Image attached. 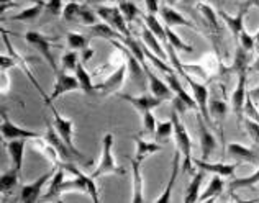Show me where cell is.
<instances>
[{"mask_svg":"<svg viewBox=\"0 0 259 203\" xmlns=\"http://www.w3.org/2000/svg\"><path fill=\"white\" fill-rule=\"evenodd\" d=\"M236 41H238V44L241 46V48H244V49L249 51V53L254 49V43H256V39H254V36H251L246 30H243V31H241V35L238 36Z\"/></svg>","mask_w":259,"mask_h":203,"instance_id":"47","label":"cell"},{"mask_svg":"<svg viewBox=\"0 0 259 203\" xmlns=\"http://www.w3.org/2000/svg\"><path fill=\"white\" fill-rule=\"evenodd\" d=\"M177 2H181V0H167V4H169V5H176Z\"/></svg>","mask_w":259,"mask_h":203,"instance_id":"57","label":"cell"},{"mask_svg":"<svg viewBox=\"0 0 259 203\" xmlns=\"http://www.w3.org/2000/svg\"><path fill=\"white\" fill-rule=\"evenodd\" d=\"M132 172H133V193L132 201L140 203L146 201L145 195H143V175H141V162L138 159H132Z\"/></svg>","mask_w":259,"mask_h":203,"instance_id":"25","label":"cell"},{"mask_svg":"<svg viewBox=\"0 0 259 203\" xmlns=\"http://www.w3.org/2000/svg\"><path fill=\"white\" fill-rule=\"evenodd\" d=\"M45 5H46V2L38 0V2L35 5H31L30 9H25L20 13H17V15L10 17V20L12 22H33V20H36L45 12Z\"/></svg>","mask_w":259,"mask_h":203,"instance_id":"29","label":"cell"},{"mask_svg":"<svg viewBox=\"0 0 259 203\" xmlns=\"http://www.w3.org/2000/svg\"><path fill=\"white\" fill-rule=\"evenodd\" d=\"M35 2H36V0H35Z\"/></svg>","mask_w":259,"mask_h":203,"instance_id":"60","label":"cell"},{"mask_svg":"<svg viewBox=\"0 0 259 203\" xmlns=\"http://www.w3.org/2000/svg\"><path fill=\"white\" fill-rule=\"evenodd\" d=\"M118 9L121 13H123V17L126 18L128 23H132L133 20H136V17L141 15V10L136 7V4L133 2V0H120Z\"/></svg>","mask_w":259,"mask_h":203,"instance_id":"38","label":"cell"},{"mask_svg":"<svg viewBox=\"0 0 259 203\" xmlns=\"http://www.w3.org/2000/svg\"><path fill=\"white\" fill-rule=\"evenodd\" d=\"M87 5H100V4H112V2H120V0H84Z\"/></svg>","mask_w":259,"mask_h":203,"instance_id":"53","label":"cell"},{"mask_svg":"<svg viewBox=\"0 0 259 203\" xmlns=\"http://www.w3.org/2000/svg\"><path fill=\"white\" fill-rule=\"evenodd\" d=\"M253 56H251V53L246 51L244 48H241L240 44H238V48L235 51V58H233V63L230 66V72L236 74V76H240V74H244L248 72V69L251 66H253Z\"/></svg>","mask_w":259,"mask_h":203,"instance_id":"18","label":"cell"},{"mask_svg":"<svg viewBox=\"0 0 259 203\" xmlns=\"http://www.w3.org/2000/svg\"><path fill=\"white\" fill-rule=\"evenodd\" d=\"M253 7L259 9V0H244V2L240 4V9L244 12H249V9H253Z\"/></svg>","mask_w":259,"mask_h":203,"instance_id":"50","label":"cell"},{"mask_svg":"<svg viewBox=\"0 0 259 203\" xmlns=\"http://www.w3.org/2000/svg\"><path fill=\"white\" fill-rule=\"evenodd\" d=\"M141 38H143V43H145V46L149 49V51H153L156 56H159L161 59H164L167 61V53L164 51V48L161 46L159 43V38L154 35V33L149 30V28H145L141 31Z\"/></svg>","mask_w":259,"mask_h":203,"instance_id":"27","label":"cell"},{"mask_svg":"<svg viewBox=\"0 0 259 203\" xmlns=\"http://www.w3.org/2000/svg\"><path fill=\"white\" fill-rule=\"evenodd\" d=\"M61 167L66 169V172H71L74 174V179L72 180H64L63 184L59 185L58 188V198L61 197L63 193L66 192H72V190H77V192H84L87 193L89 197L92 198V201L97 203L99 201V192H97V185H95V179L92 175H85L79 167H76L72 162H63L59 164Z\"/></svg>","mask_w":259,"mask_h":203,"instance_id":"1","label":"cell"},{"mask_svg":"<svg viewBox=\"0 0 259 203\" xmlns=\"http://www.w3.org/2000/svg\"><path fill=\"white\" fill-rule=\"evenodd\" d=\"M45 104L50 107V110L53 113V121H54V128H56V131L59 133V136L64 139V143L71 147L72 151L79 153L76 147H74V121L72 120H67L64 118L63 115H61L56 108H54L53 102L51 100H45Z\"/></svg>","mask_w":259,"mask_h":203,"instance_id":"6","label":"cell"},{"mask_svg":"<svg viewBox=\"0 0 259 203\" xmlns=\"http://www.w3.org/2000/svg\"><path fill=\"white\" fill-rule=\"evenodd\" d=\"M97 12L99 18L104 20L105 23H108L110 26H113L115 30L120 31L121 35L130 36L128 26H126V18L123 17V13L120 12L118 7H104V5H97Z\"/></svg>","mask_w":259,"mask_h":203,"instance_id":"9","label":"cell"},{"mask_svg":"<svg viewBox=\"0 0 259 203\" xmlns=\"http://www.w3.org/2000/svg\"><path fill=\"white\" fill-rule=\"evenodd\" d=\"M254 39H256V43L259 44V30L256 31V35H254Z\"/></svg>","mask_w":259,"mask_h":203,"instance_id":"58","label":"cell"},{"mask_svg":"<svg viewBox=\"0 0 259 203\" xmlns=\"http://www.w3.org/2000/svg\"><path fill=\"white\" fill-rule=\"evenodd\" d=\"M89 38H104V39H118V41H123L125 35H121L120 31H117L108 23H97L89 26Z\"/></svg>","mask_w":259,"mask_h":203,"instance_id":"22","label":"cell"},{"mask_svg":"<svg viewBox=\"0 0 259 203\" xmlns=\"http://www.w3.org/2000/svg\"><path fill=\"white\" fill-rule=\"evenodd\" d=\"M159 13H161L162 22H164V26H171V28H174V26H186V28H194V22H190V20L184 17L181 12L174 10L171 5L161 7Z\"/></svg>","mask_w":259,"mask_h":203,"instance_id":"17","label":"cell"},{"mask_svg":"<svg viewBox=\"0 0 259 203\" xmlns=\"http://www.w3.org/2000/svg\"><path fill=\"white\" fill-rule=\"evenodd\" d=\"M45 139L54 147V149L58 151L59 158H61V159H64L66 162H76L77 159H79V161H87L82 154H80V153H76V151H72L71 147L64 143V139L59 136V133L56 131V128H54V126H50V125H48L46 133H45Z\"/></svg>","mask_w":259,"mask_h":203,"instance_id":"5","label":"cell"},{"mask_svg":"<svg viewBox=\"0 0 259 203\" xmlns=\"http://www.w3.org/2000/svg\"><path fill=\"white\" fill-rule=\"evenodd\" d=\"M164 76H166L169 87H171L172 92L176 93V97L182 98L189 105V108H194V110L199 112V107H197V102H195L194 95H189V93L184 90V87L181 85V80H179V77L176 76V72H169V74H164Z\"/></svg>","mask_w":259,"mask_h":203,"instance_id":"21","label":"cell"},{"mask_svg":"<svg viewBox=\"0 0 259 203\" xmlns=\"http://www.w3.org/2000/svg\"><path fill=\"white\" fill-rule=\"evenodd\" d=\"M244 118H249V120L256 121V123H259V110L253 102V98L249 97V93H248L246 102H244Z\"/></svg>","mask_w":259,"mask_h":203,"instance_id":"45","label":"cell"},{"mask_svg":"<svg viewBox=\"0 0 259 203\" xmlns=\"http://www.w3.org/2000/svg\"><path fill=\"white\" fill-rule=\"evenodd\" d=\"M227 154L230 158H235L238 161H248L251 164H257L259 162V154L251 149V147H246L244 144H240V143L227 144Z\"/></svg>","mask_w":259,"mask_h":203,"instance_id":"19","label":"cell"},{"mask_svg":"<svg viewBox=\"0 0 259 203\" xmlns=\"http://www.w3.org/2000/svg\"><path fill=\"white\" fill-rule=\"evenodd\" d=\"M25 141L26 139H10L9 143H7V153L10 156L13 167L18 169V171H22V167H23Z\"/></svg>","mask_w":259,"mask_h":203,"instance_id":"24","label":"cell"},{"mask_svg":"<svg viewBox=\"0 0 259 203\" xmlns=\"http://www.w3.org/2000/svg\"><path fill=\"white\" fill-rule=\"evenodd\" d=\"M251 69L256 71V72H259V56L253 61V66H251Z\"/></svg>","mask_w":259,"mask_h":203,"instance_id":"55","label":"cell"},{"mask_svg":"<svg viewBox=\"0 0 259 203\" xmlns=\"http://www.w3.org/2000/svg\"><path fill=\"white\" fill-rule=\"evenodd\" d=\"M143 118V133L146 134H154L156 131V126H158V120L154 118L153 112H146L141 115Z\"/></svg>","mask_w":259,"mask_h":203,"instance_id":"44","label":"cell"},{"mask_svg":"<svg viewBox=\"0 0 259 203\" xmlns=\"http://www.w3.org/2000/svg\"><path fill=\"white\" fill-rule=\"evenodd\" d=\"M246 82H248V72L240 74L238 76L236 89L231 92V107H233V113L240 121L244 120V102L248 98Z\"/></svg>","mask_w":259,"mask_h":203,"instance_id":"13","label":"cell"},{"mask_svg":"<svg viewBox=\"0 0 259 203\" xmlns=\"http://www.w3.org/2000/svg\"><path fill=\"white\" fill-rule=\"evenodd\" d=\"M256 184H259V167L257 171L253 172L248 177H241V179H235L230 184V193H235L240 188H246V187H254Z\"/></svg>","mask_w":259,"mask_h":203,"instance_id":"37","label":"cell"},{"mask_svg":"<svg viewBox=\"0 0 259 203\" xmlns=\"http://www.w3.org/2000/svg\"><path fill=\"white\" fill-rule=\"evenodd\" d=\"M248 93H249V97L253 98L254 104L257 105V104H259V85H257V87H254V89H251Z\"/></svg>","mask_w":259,"mask_h":203,"instance_id":"54","label":"cell"},{"mask_svg":"<svg viewBox=\"0 0 259 203\" xmlns=\"http://www.w3.org/2000/svg\"><path fill=\"white\" fill-rule=\"evenodd\" d=\"M197 120H199V133H200V147H202V159L208 161L210 156L213 154L215 147H217V139L212 134V131L208 130L205 125V120L202 118V115H197Z\"/></svg>","mask_w":259,"mask_h":203,"instance_id":"15","label":"cell"},{"mask_svg":"<svg viewBox=\"0 0 259 203\" xmlns=\"http://www.w3.org/2000/svg\"><path fill=\"white\" fill-rule=\"evenodd\" d=\"M20 172H22V171L12 167V169H9V171H5L2 175H0V187H2V193L12 192L13 188L17 187L18 180H20Z\"/></svg>","mask_w":259,"mask_h":203,"instance_id":"32","label":"cell"},{"mask_svg":"<svg viewBox=\"0 0 259 203\" xmlns=\"http://www.w3.org/2000/svg\"><path fill=\"white\" fill-rule=\"evenodd\" d=\"M145 5H146L148 13H151V15H156V13L161 10L159 0H145Z\"/></svg>","mask_w":259,"mask_h":203,"instance_id":"49","label":"cell"},{"mask_svg":"<svg viewBox=\"0 0 259 203\" xmlns=\"http://www.w3.org/2000/svg\"><path fill=\"white\" fill-rule=\"evenodd\" d=\"M80 7H82V4H79L77 0H72V2L66 4L64 10H63V18L66 22H79Z\"/></svg>","mask_w":259,"mask_h":203,"instance_id":"40","label":"cell"},{"mask_svg":"<svg viewBox=\"0 0 259 203\" xmlns=\"http://www.w3.org/2000/svg\"><path fill=\"white\" fill-rule=\"evenodd\" d=\"M197 10H199L202 18L205 20L207 28H212L210 31L215 33V35H218V33H220V30H218V12L213 10L212 5H208L205 2H200L199 5H197Z\"/></svg>","mask_w":259,"mask_h":203,"instance_id":"28","label":"cell"},{"mask_svg":"<svg viewBox=\"0 0 259 203\" xmlns=\"http://www.w3.org/2000/svg\"><path fill=\"white\" fill-rule=\"evenodd\" d=\"M125 77H126V66L120 64L104 82L95 84V92H97V95L100 97H108V95H112V93H117L120 90V87L123 85Z\"/></svg>","mask_w":259,"mask_h":203,"instance_id":"7","label":"cell"},{"mask_svg":"<svg viewBox=\"0 0 259 203\" xmlns=\"http://www.w3.org/2000/svg\"><path fill=\"white\" fill-rule=\"evenodd\" d=\"M74 72H76V77L80 84V90H84L87 95H97V92H95V84L92 82L91 74L85 71V64L79 63Z\"/></svg>","mask_w":259,"mask_h":203,"instance_id":"30","label":"cell"},{"mask_svg":"<svg viewBox=\"0 0 259 203\" xmlns=\"http://www.w3.org/2000/svg\"><path fill=\"white\" fill-rule=\"evenodd\" d=\"M56 169H58V164L54 166L51 171H48V172L39 175L36 180H33V182H30V184L23 185L22 193H20V200L25 201V203L36 201L39 197H41V192H43V188L46 187V184L53 179V175H54V172H56Z\"/></svg>","mask_w":259,"mask_h":203,"instance_id":"8","label":"cell"},{"mask_svg":"<svg viewBox=\"0 0 259 203\" xmlns=\"http://www.w3.org/2000/svg\"><path fill=\"white\" fill-rule=\"evenodd\" d=\"M194 166H197L202 171H205L208 174H213V175H222V177H233L235 171L238 164H223V162H208V161H203L199 159L195 161L194 159Z\"/></svg>","mask_w":259,"mask_h":203,"instance_id":"16","label":"cell"},{"mask_svg":"<svg viewBox=\"0 0 259 203\" xmlns=\"http://www.w3.org/2000/svg\"><path fill=\"white\" fill-rule=\"evenodd\" d=\"M80 89V84L76 76H71L67 74L64 69L56 72V82H54V89L51 92L50 97H46L45 100H51L54 102L56 98H59L61 95H64L67 92H74V90H79Z\"/></svg>","mask_w":259,"mask_h":203,"instance_id":"10","label":"cell"},{"mask_svg":"<svg viewBox=\"0 0 259 203\" xmlns=\"http://www.w3.org/2000/svg\"><path fill=\"white\" fill-rule=\"evenodd\" d=\"M94 56V49L92 48H85L82 49V54H80V63L82 64H87V61H91Z\"/></svg>","mask_w":259,"mask_h":203,"instance_id":"51","label":"cell"},{"mask_svg":"<svg viewBox=\"0 0 259 203\" xmlns=\"http://www.w3.org/2000/svg\"><path fill=\"white\" fill-rule=\"evenodd\" d=\"M243 125H244V130L248 131L249 138L254 141V143L259 146V123H256V121L249 120V118H244L243 120Z\"/></svg>","mask_w":259,"mask_h":203,"instance_id":"46","label":"cell"},{"mask_svg":"<svg viewBox=\"0 0 259 203\" xmlns=\"http://www.w3.org/2000/svg\"><path fill=\"white\" fill-rule=\"evenodd\" d=\"M112 147H113V134L107 133L104 139H102V154L97 162V167L91 174L94 179H99L102 175H108V174H117V175L125 174V169L120 167L117 164V161H115Z\"/></svg>","mask_w":259,"mask_h":203,"instance_id":"3","label":"cell"},{"mask_svg":"<svg viewBox=\"0 0 259 203\" xmlns=\"http://www.w3.org/2000/svg\"><path fill=\"white\" fill-rule=\"evenodd\" d=\"M121 100L128 102L136 112H140L141 115L146 113V112H153L154 108H158L162 102L158 97H154L153 93H143V95H132V93H120L118 95Z\"/></svg>","mask_w":259,"mask_h":203,"instance_id":"11","label":"cell"},{"mask_svg":"<svg viewBox=\"0 0 259 203\" xmlns=\"http://www.w3.org/2000/svg\"><path fill=\"white\" fill-rule=\"evenodd\" d=\"M171 118L174 121V141H176V146L177 149L181 151L184 162H182V172L184 174H194V159H192V139H190L189 133L186 130V126L181 121L179 117V112L174 110L172 108V113H171Z\"/></svg>","mask_w":259,"mask_h":203,"instance_id":"2","label":"cell"},{"mask_svg":"<svg viewBox=\"0 0 259 203\" xmlns=\"http://www.w3.org/2000/svg\"><path fill=\"white\" fill-rule=\"evenodd\" d=\"M248 12L244 10H238L236 15H230V13H227L225 10H218V17L223 18V22L227 23L228 30L233 33V36L238 39V36L241 35V31L244 30V15H246Z\"/></svg>","mask_w":259,"mask_h":203,"instance_id":"20","label":"cell"},{"mask_svg":"<svg viewBox=\"0 0 259 203\" xmlns=\"http://www.w3.org/2000/svg\"><path fill=\"white\" fill-rule=\"evenodd\" d=\"M208 110H210V117H212V121L215 125V121H222L227 117L228 112V105L225 100H218V98H212L208 102Z\"/></svg>","mask_w":259,"mask_h":203,"instance_id":"34","label":"cell"},{"mask_svg":"<svg viewBox=\"0 0 259 203\" xmlns=\"http://www.w3.org/2000/svg\"><path fill=\"white\" fill-rule=\"evenodd\" d=\"M164 28H166L167 43L171 44L176 51H181V53H192V51H194L192 46L187 44L186 41H184V39H182L179 35H177V33H174L171 26H164Z\"/></svg>","mask_w":259,"mask_h":203,"instance_id":"36","label":"cell"},{"mask_svg":"<svg viewBox=\"0 0 259 203\" xmlns=\"http://www.w3.org/2000/svg\"><path fill=\"white\" fill-rule=\"evenodd\" d=\"M145 66V71H146V76H148V82H149V90L154 97H158L161 100H169V98H174L176 93L172 92V89L169 87V84H166L164 80H161L158 76H154V72L151 71L149 64H143Z\"/></svg>","mask_w":259,"mask_h":203,"instance_id":"14","label":"cell"},{"mask_svg":"<svg viewBox=\"0 0 259 203\" xmlns=\"http://www.w3.org/2000/svg\"><path fill=\"white\" fill-rule=\"evenodd\" d=\"M97 12H92L89 9V5H82L80 7V15H79V22L77 23H82L85 26H92V25H97Z\"/></svg>","mask_w":259,"mask_h":203,"instance_id":"42","label":"cell"},{"mask_svg":"<svg viewBox=\"0 0 259 203\" xmlns=\"http://www.w3.org/2000/svg\"><path fill=\"white\" fill-rule=\"evenodd\" d=\"M10 2H12V0H0V4H2V10H5L7 5H9Z\"/></svg>","mask_w":259,"mask_h":203,"instance_id":"56","label":"cell"},{"mask_svg":"<svg viewBox=\"0 0 259 203\" xmlns=\"http://www.w3.org/2000/svg\"><path fill=\"white\" fill-rule=\"evenodd\" d=\"M143 20H145V25L146 28H149L156 36H158L162 43H167V36H166V28L159 23V20L156 18L154 15H151V13H146V15H141Z\"/></svg>","mask_w":259,"mask_h":203,"instance_id":"35","label":"cell"},{"mask_svg":"<svg viewBox=\"0 0 259 203\" xmlns=\"http://www.w3.org/2000/svg\"><path fill=\"white\" fill-rule=\"evenodd\" d=\"M17 64V61L13 59L12 56L9 58V56H2V71H7L9 67H13Z\"/></svg>","mask_w":259,"mask_h":203,"instance_id":"52","label":"cell"},{"mask_svg":"<svg viewBox=\"0 0 259 203\" xmlns=\"http://www.w3.org/2000/svg\"><path fill=\"white\" fill-rule=\"evenodd\" d=\"M205 179V171L199 169L195 174H192V180L186 190V195H184V201L186 203H194V201H199L200 198V187H202V182Z\"/></svg>","mask_w":259,"mask_h":203,"instance_id":"26","label":"cell"},{"mask_svg":"<svg viewBox=\"0 0 259 203\" xmlns=\"http://www.w3.org/2000/svg\"><path fill=\"white\" fill-rule=\"evenodd\" d=\"M63 10V0H48L45 5V12L51 17H59Z\"/></svg>","mask_w":259,"mask_h":203,"instance_id":"48","label":"cell"},{"mask_svg":"<svg viewBox=\"0 0 259 203\" xmlns=\"http://www.w3.org/2000/svg\"><path fill=\"white\" fill-rule=\"evenodd\" d=\"M77 2H80V0H77Z\"/></svg>","mask_w":259,"mask_h":203,"instance_id":"59","label":"cell"},{"mask_svg":"<svg viewBox=\"0 0 259 203\" xmlns=\"http://www.w3.org/2000/svg\"><path fill=\"white\" fill-rule=\"evenodd\" d=\"M61 63H63V69L64 71H76L77 64L80 63L79 53L76 49L67 51L64 56H63V59H61Z\"/></svg>","mask_w":259,"mask_h":203,"instance_id":"41","label":"cell"},{"mask_svg":"<svg viewBox=\"0 0 259 203\" xmlns=\"http://www.w3.org/2000/svg\"><path fill=\"white\" fill-rule=\"evenodd\" d=\"M171 136H174V121L172 118L167 120V121H161L156 126V131H154V138L158 141H166Z\"/></svg>","mask_w":259,"mask_h":203,"instance_id":"39","label":"cell"},{"mask_svg":"<svg viewBox=\"0 0 259 203\" xmlns=\"http://www.w3.org/2000/svg\"><path fill=\"white\" fill-rule=\"evenodd\" d=\"M25 41L28 43L31 48H35L39 54H41L43 59L51 66L54 74L59 72L58 66H56V61H54V56L51 53V39L50 38L45 36L43 33H39V31H26L25 33Z\"/></svg>","mask_w":259,"mask_h":203,"instance_id":"4","label":"cell"},{"mask_svg":"<svg viewBox=\"0 0 259 203\" xmlns=\"http://www.w3.org/2000/svg\"><path fill=\"white\" fill-rule=\"evenodd\" d=\"M135 144H136V154H135V159H138L140 162L145 161L148 156L156 154L161 151V146L156 144V143H148L145 139H140V138H135Z\"/></svg>","mask_w":259,"mask_h":203,"instance_id":"31","label":"cell"},{"mask_svg":"<svg viewBox=\"0 0 259 203\" xmlns=\"http://www.w3.org/2000/svg\"><path fill=\"white\" fill-rule=\"evenodd\" d=\"M223 187H225V182L222 179V175H213L212 180L207 187V190L200 195L199 201H207L208 198H215V197H220L222 192H223Z\"/></svg>","mask_w":259,"mask_h":203,"instance_id":"33","label":"cell"},{"mask_svg":"<svg viewBox=\"0 0 259 203\" xmlns=\"http://www.w3.org/2000/svg\"><path fill=\"white\" fill-rule=\"evenodd\" d=\"M0 133L2 138L10 141V139H38L41 138V134L31 130H25V128L17 126L13 121L7 118V115L2 113V125H0Z\"/></svg>","mask_w":259,"mask_h":203,"instance_id":"12","label":"cell"},{"mask_svg":"<svg viewBox=\"0 0 259 203\" xmlns=\"http://www.w3.org/2000/svg\"><path fill=\"white\" fill-rule=\"evenodd\" d=\"M181 151L179 149H176L174 153V158H172V171H171V179H169L167 182V185L164 188V192L161 193V197L156 200L158 203H167V201H171V197H172V188H174V184H176V180H177V174H179V171H182L181 169Z\"/></svg>","mask_w":259,"mask_h":203,"instance_id":"23","label":"cell"},{"mask_svg":"<svg viewBox=\"0 0 259 203\" xmlns=\"http://www.w3.org/2000/svg\"><path fill=\"white\" fill-rule=\"evenodd\" d=\"M87 38L80 33H67V44H69L71 49H76V51H82L87 48Z\"/></svg>","mask_w":259,"mask_h":203,"instance_id":"43","label":"cell"}]
</instances>
